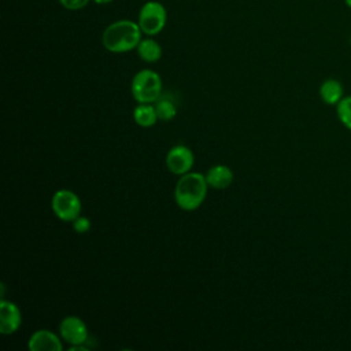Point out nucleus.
<instances>
[{
    "mask_svg": "<svg viewBox=\"0 0 351 351\" xmlns=\"http://www.w3.org/2000/svg\"><path fill=\"white\" fill-rule=\"evenodd\" d=\"M51 207L55 215L66 222H73L81 215V200L69 189H60L55 192L51 200Z\"/></svg>",
    "mask_w": 351,
    "mask_h": 351,
    "instance_id": "nucleus-5",
    "label": "nucleus"
},
{
    "mask_svg": "<svg viewBox=\"0 0 351 351\" xmlns=\"http://www.w3.org/2000/svg\"><path fill=\"white\" fill-rule=\"evenodd\" d=\"M27 348L30 351H62L63 346L53 332L38 329L30 336Z\"/></svg>",
    "mask_w": 351,
    "mask_h": 351,
    "instance_id": "nucleus-9",
    "label": "nucleus"
},
{
    "mask_svg": "<svg viewBox=\"0 0 351 351\" xmlns=\"http://www.w3.org/2000/svg\"><path fill=\"white\" fill-rule=\"evenodd\" d=\"M167 21V11L159 1L149 0L143 4L138 12L137 23L147 36H155L163 30Z\"/></svg>",
    "mask_w": 351,
    "mask_h": 351,
    "instance_id": "nucleus-4",
    "label": "nucleus"
},
{
    "mask_svg": "<svg viewBox=\"0 0 351 351\" xmlns=\"http://www.w3.org/2000/svg\"><path fill=\"white\" fill-rule=\"evenodd\" d=\"M133 119L141 128H149L155 125L158 121L155 106L151 103H138L133 111Z\"/></svg>",
    "mask_w": 351,
    "mask_h": 351,
    "instance_id": "nucleus-13",
    "label": "nucleus"
},
{
    "mask_svg": "<svg viewBox=\"0 0 351 351\" xmlns=\"http://www.w3.org/2000/svg\"><path fill=\"white\" fill-rule=\"evenodd\" d=\"M141 29L137 22L129 19L115 21L108 25L103 34L101 43L104 48L114 53H122L137 48L141 41Z\"/></svg>",
    "mask_w": 351,
    "mask_h": 351,
    "instance_id": "nucleus-1",
    "label": "nucleus"
},
{
    "mask_svg": "<svg viewBox=\"0 0 351 351\" xmlns=\"http://www.w3.org/2000/svg\"><path fill=\"white\" fill-rule=\"evenodd\" d=\"M136 49L140 59L147 63H155L162 58V47L154 38H141Z\"/></svg>",
    "mask_w": 351,
    "mask_h": 351,
    "instance_id": "nucleus-12",
    "label": "nucleus"
},
{
    "mask_svg": "<svg viewBox=\"0 0 351 351\" xmlns=\"http://www.w3.org/2000/svg\"><path fill=\"white\" fill-rule=\"evenodd\" d=\"M206 181L214 189H225L233 181V171L226 165H215L207 170Z\"/></svg>",
    "mask_w": 351,
    "mask_h": 351,
    "instance_id": "nucleus-10",
    "label": "nucleus"
},
{
    "mask_svg": "<svg viewBox=\"0 0 351 351\" xmlns=\"http://www.w3.org/2000/svg\"><path fill=\"white\" fill-rule=\"evenodd\" d=\"M89 1H90V0H59V3H60L66 10H70V11L81 10V8L86 7Z\"/></svg>",
    "mask_w": 351,
    "mask_h": 351,
    "instance_id": "nucleus-17",
    "label": "nucleus"
},
{
    "mask_svg": "<svg viewBox=\"0 0 351 351\" xmlns=\"http://www.w3.org/2000/svg\"><path fill=\"white\" fill-rule=\"evenodd\" d=\"M350 43H351V37H350Z\"/></svg>",
    "mask_w": 351,
    "mask_h": 351,
    "instance_id": "nucleus-20",
    "label": "nucleus"
},
{
    "mask_svg": "<svg viewBox=\"0 0 351 351\" xmlns=\"http://www.w3.org/2000/svg\"><path fill=\"white\" fill-rule=\"evenodd\" d=\"M155 110H156L158 119L160 121H170L177 114V107L174 101L165 95H160V97L155 101Z\"/></svg>",
    "mask_w": 351,
    "mask_h": 351,
    "instance_id": "nucleus-14",
    "label": "nucleus"
},
{
    "mask_svg": "<svg viewBox=\"0 0 351 351\" xmlns=\"http://www.w3.org/2000/svg\"><path fill=\"white\" fill-rule=\"evenodd\" d=\"M206 176L202 173H185L177 181L174 200L181 210L193 211L202 206L207 195Z\"/></svg>",
    "mask_w": 351,
    "mask_h": 351,
    "instance_id": "nucleus-2",
    "label": "nucleus"
},
{
    "mask_svg": "<svg viewBox=\"0 0 351 351\" xmlns=\"http://www.w3.org/2000/svg\"><path fill=\"white\" fill-rule=\"evenodd\" d=\"M59 333L62 339L71 346L84 344L88 340V326L80 317L75 315L64 317L60 321Z\"/></svg>",
    "mask_w": 351,
    "mask_h": 351,
    "instance_id": "nucleus-7",
    "label": "nucleus"
},
{
    "mask_svg": "<svg viewBox=\"0 0 351 351\" xmlns=\"http://www.w3.org/2000/svg\"><path fill=\"white\" fill-rule=\"evenodd\" d=\"M195 162L193 152L186 145L178 144L170 148L166 155V167L176 176H182L189 173Z\"/></svg>",
    "mask_w": 351,
    "mask_h": 351,
    "instance_id": "nucleus-6",
    "label": "nucleus"
},
{
    "mask_svg": "<svg viewBox=\"0 0 351 351\" xmlns=\"http://www.w3.org/2000/svg\"><path fill=\"white\" fill-rule=\"evenodd\" d=\"M344 1H346L347 7H348V8H351V0H344Z\"/></svg>",
    "mask_w": 351,
    "mask_h": 351,
    "instance_id": "nucleus-19",
    "label": "nucleus"
},
{
    "mask_svg": "<svg viewBox=\"0 0 351 351\" xmlns=\"http://www.w3.org/2000/svg\"><path fill=\"white\" fill-rule=\"evenodd\" d=\"M22 324V314L19 307L10 300L0 302V332L3 335L15 333Z\"/></svg>",
    "mask_w": 351,
    "mask_h": 351,
    "instance_id": "nucleus-8",
    "label": "nucleus"
},
{
    "mask_svg": "<svg viewBox=\"0 0 351 351\" xmlns=\"http://www.w3.org/2000/svg\"><path fill=\"white\" fill-rule=\"evenodd\" d=\"M336 112L339 121L348 129L351 130V96L343 97L337 104H336Z\"/></svg>",
    "mask_w": 351,
    "mask_h": 351,
    "instance_id": "nucleus-15",
    "label": "nucleus"
},
{
    "mask_svg": "<svg viewBox=\"0 0 351 351\" xmlns=\"http://www.w3.org/2000/svg\"><path fill=\"white\" fill-rule=\"evenodd\" d=\"M130 90L138 103H155L162 95L160 75L151 70H140L132 80Z\"/></svg>",
    "mask_w": 351,
    "mask_h": 351,
    "instance_id": "nucleus-3",
    "label": "nucleus"
},
{
    "mask_svg": "<svg viewBox=\"0 0 351 351\" xmlns=\"http://www.w3.org/2000/svg\"><path fill=\"white\" fill-rule=\"evenodd\" d=\"M73 229L77 232V233H85L90 229V221L86 218V217H78L77 219H74L73 222Z\"/></svg>",
    "mask_w": 351,
    "mask_h": 351,
    "instance_id": "nucleus-16",
    "label": "nucleus"
},
{
    "mask_svg": "<svg viewBox=\"0 0 351 351\" xmlns=\"http://www.w3.org/2000/svg\"><path fill=\"white\" fill-rule=\"evenodd\" d=\"M96 4H108V3H111L112 0H93Z\"/></svg>",
    "mask_w": 351,
    "mask_h": 351,
    "instance_id": "nucleus-18",
    "label": "nucleus"
},
{
    "mask_svg": "<svg viewBox=\"0 0 351 351\" xmlns=\"http://www.w3.org/2000/svg\"><path fill=\"white\" fill-rule=\"evenodd\" d=\"M344 90H343V85L340 81L335 80V78H329L326 81H324L319 86V96L322 99L324 103L326 104H337L344 96H343Z\"/></svg>",
    "mask_w": 351,
    "mask_h": 351,
    "instance_id": "nucleus-11",
    "label": "nucleus"
}]
</instances>
